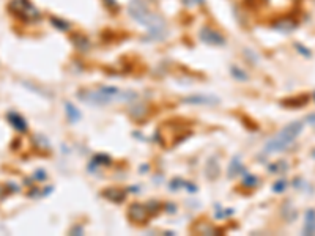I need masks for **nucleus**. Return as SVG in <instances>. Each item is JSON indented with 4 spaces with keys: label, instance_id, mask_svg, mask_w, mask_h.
I'll use <instances>...</instances> for the list:
<instances>
[{
    "label": "nucleus",
    "instance_id": "1",
    "mask_svg": "<svg viewBox=\"0 0 315 236\" xmlns=\"http://www.w3.org/2000/svg\"><path fill=\"white\" fill-rule=\"evenodd\" d=\"M129 16L140 26L148 29V38L155 41H163L167 38V24L159 14L150 10L145 0H131L128 6Z\"/></svg>",
    "mask_w": 315,
    "mask_h": 236
},
{
    "label": "nucleus",
    "instance_id": "2",
    "mask_svg": "<svg viewBox=\"0 0 315 236\" xmlns=\"http://www.w3.org/2000/svg\"><path fill=\"white\" fill-rule=\"evenodd\" d=\"M126 93L117 90L114 87H101L98 90H84L79 93V100L88 102V104H93V105H104V104H109L112 101H129V100H134L136 95L131 93L125 96Z\"/></svg>",
    "mask_w": 315,
    "mask_h": 236
},
{
    "label": "nucleus",
    "instance_id": "3",
    "mask_svg": "<svg viewBox=\"0 0 315 236\" xmlns=\"http://www.w3.org/2000/svg\"><path fill=\"white\" fill-rule=\"evenodd\" d=\"M303 121H292L290 125H287L284 129H280L279 134L276 137H273L271 140L266 142L265 151L266 153H279L288 148L290 143H293L296 140V137L303 133Z\"/></svg>",
    "mask_w": 315,
    "mask_h": 236
},
{
    "label": "nucleus",
    "instance_id": "4",
    "mask_svg": "<svg viewBox=\"0 0 315 236\" xmlns=\"http://www.w3.org/2000/svg\"><path fill=\"white\" fill-rule=\"evenodd\" d=\"M8 13L21 22H35L39 19V11L30 0H10Z\"/></svg>",
    "mask_w": 315,
    "mask_h": 236
},
{
    "label": "nucleus",
    "instance_id": "5",
    "mask_svg": "<svg viewBox=\"0 0 315 236\" xmlns=\"http://www.w3.org/2000/svg\"><path fill=\"white\" fill-rule=\"evenodd\" d=\"M199 36H200L202 41H204L205 44H210V46H224L225 44V38L222 36L221 32H217L213 27H208V26H205L200 30Z\"/></svg>",
    "mask_w": 315,
    "mask_h": 236
},
{
    "label": "nucleus",
    "instance_id": "6",
    "mask_svg": "<svg viewBox=\"0 0 315 236\" xmlns=\"http://www.w3.org/2000/svg\"><path fill=\"white\" fill-rule=\"evenodd\" d=\"M148 213H150L148 205H142V203H133V205L129 206L128 217L136 224H143V222L148 221Z\"/></svg>",
    "mask_w": 315,
    "mask_h": 236
},
{
    "label": "nucleus",
    "instance_id": "7",
    "mask_svg": "<svg viewBox=\"0 0 315 236\" xmlns=\"http://www.w3.org/2000/svg\"><path fill=\"white\" fill-rule=\"evenodd\" d=\"M296 26H298V19L292 18V16H284V18H279L271 24L273 29H276L278 32H284V34L295 30Z\"/></svg>",
    "mask_w": 315,
    "mask_h": 236
},
{
    "label": "nucleus",
    "instance_id": "8",
    "mask_svg": "<svg viewBox=\"0 0 315 236\" xmlns=\"http://www.w3.org/2000/svg\"><path fill=\"white\" fill-rule=\"evenodd\" d=\"M303 235L314 236L315 235V209L309 208L304 214V225H303Z\"/></svg>",
    "mask_w": 315,
    "mask_h": 236
},
{
    "label": "nucleus",
    "instance_id": "9",
    "mask_svg": "<svg viewBox=\"0 0 315 236\" xmlns=\"http://www.w3.org/2000/svg\"><path fill=\"white\" fill-rule=\"evenodd\" d=\"M6 120L10 121V125L19 133H26L27 131V121L24 120L22 115H19L18 112H8Z\"/></svg>",
    "mask_w": 315,
    "mask_h": 236
},
{
    "label": "nucleus",
    "instance_id": "10",
    "mask_svg": "<svg viewBox=\"0 0 315 236\" xmlns=\"http://www.w3.org/2000/svg\"><path fill=\"white\" fill-rule=\"evenodd\" d=\"M184 102H189V104H217L219 102V100L214 96H204V95H194V96H189L184 100Z\"/></svg>",
    "mask_w": 315,
    "mask_h": 236
},
{
    "label": "nucleus",
    "instance_id": "11",
    "mask_svg": "<svg viewBox=\"0 0 315 236\" xmlns=\"http://www.w3.org/2000/svg\"><path fill=\"white\" fill-rule=\"evenodd\" d=\"M309 101V96H306V95H303V96H296V98H292V100H287V101H284L282 104L284 105H290V107H303V105Z\"/></svg>",
    "mask_w": 315,
    "mask_h": 236
},
{
    "label": "nucleus",
    "instance_id": "12",
    "mask_svg": "<svg viewBox=\"0 0 315 236\" xmlns=\"http://www.w3.org/2000/svg\"><path fill=\"white\" fill-rule=\"evenodd\" d=\"M65 107H67V113H68L70 121H72V123H76V121H79V118H80V112L74 107V105L70 104V102H67V105H65Z\"/></svg>",
    "mask_w": 315,
    "mask_h": 236
},
{
    "label": "nucleus",
    "instance_id": "13",
    "mask_svg": "<svg viewBox=\"0 0 315 236\" xmlns=\"http://www.w3.org/2000/svg\"><path fill=\"white\" fill-rule=\"evenodd\" d=\"M107 195L106 199L112 200V202H122L125 199V194L120 191V189H107L106 192H104Z\"/></svg>",
    "mask_w": 315,
    "mask_h": 236
},
{
    "label": "nucleus",
    "instance_id": "14",
    "mask_svg": "<svg viewBox=\"0 0 315 236\" xmlns=\"http://www.w3.org/2000/svg\"><path fill=\"white\" fill-rule=\"evenodd\" d=\"M51 22H52V26L55 29H59V30H70V27H71L67 21L59 19V18H51Z\"/></svg>",
    "mask_w": 315,
    "mask_h": 236
},
{
    "label": "nucleus",
    "instance_id": "15",
    "mask_svg": "<svg viewBox=\"0 0 315 236\" xmlns=\"http://www.w3.org/2000/svg\"><path fill=\"white\" fill-rule=\"evenodd\" d=\"M285 189H287V181L285 180H279L278 183L273 184V192H276V194L284 192Z\"/></svg>",
    "mask_w": 315,
    "mask_h": 236
},
{
    "label": "nucleus",
    "instance_id": "16",
    "mask_svg": "<svg viewBox=\"0 0 315 236\" xmlns=\"http://www.w3.org/2000/svg\"><path fill=\"white\" fill-rule=\"evenodd\" d=\"M77 38H79V41H77L76 38H72V41H74V44H76L79 49H87V46H88L87 38H85V36H82V35H77Z\"/></svg>",
    "mask_w": 315,
    "mask_h": 236
},
{
    "label": "nucleus",
    "instance_id": "17",
    "mask_svg": "<svg viewBox=\"0 0 315 236\" xmlns=\"http://www.w3.org/2000/svg\"><path fill=\"white\" fill-rule=\"evenodd\" d=\"M295 49H296V51L300 52V54H303L304 57H308V59L312 55V52L309 51V49H306V47H304L303 44H300V43H295Z\"/></svg>",
    "mask_w": 315,
    "mask_h": 236
},
{
    "label": "nucleus",
    "instance_id": "18",
    "mask_svg": "<svg viewBox=\"0 0 315 236\" xmlns=\"http://www.w3.org/2000/svg\"><path fill=\"white\" fill-rule=\"evenodd\" d=\"M232 74L235 76V77H238V79H241V80H246L247 79V74L241 71L240 68H232Z\"/></svg>",
    "mask_w": 315,
    "mask_h": 236
},
{
    "label": "nucleus",
    "instance_id": "19",
    "mask_svg": "<svg viewBox=\"0 0 315 236\" xmlns=\"http://www.w3.org/2000/svg\"><path fill=\"white\" fill-rule=\"evenodd\" d=\"M280 167H287V164H285V162H278V164H274V166H271L270 167V170H273V173H279V172H282V170H280Z\"/></svg>",
    "mask_w": 315,
    "mask_h": 236
},
{
    "label": "nucleus",
    "instance_id": "20",
    "mask_svg": "<svg viewBox=\"0 0 315 236\" xmlns=\"http://www.w3.org/2000/svg\"><path fill=\"white\" fill-rule=\"evenodd\" d=\"M104 2H106L107 8H110L112 11H118V5H117L115 0H104Z\"/></svg>",
    "mask_w": 315,
    "mask_h": 236
},
{
    "label": "nucleus",
    "instance_id": "21",
    "mask_svg": "<svg viewBox=\"0 0 315 236\" xmlns=\"http://www.w3.org/2000/svg\"><path fill=\"white\" fill-rule=\"evenodd\" d=\"M257 183H258V181H257V178H255V176L247 175V181H245V186L247 184V186H251V188H254V186H255Z\"/></svg>",
    "mask_w": 315,
    "mask_h": 236
},
{
    "label": "nucleus",
    "instance_id": "22",
    "mask_svg": "<svg viewBox=\"0 0 315 236\" xmlns=\"http://www.w3.org/2000/svg\"><path fill=\"white\" fill-rule=\"evenodd\" d=\"M184 5H188V6H194V5H200V3H204V0H183Z\"/></svg>",
    "mask_w": 315,
    "mask_h": 236
},
{
    "label": "nucleus",
    "instance_id": "23",
    "mask_svg": "<svg viewBox=\"0 0 315 236\" xmlns=\"http://www.w3.org/2000/svg\"><path fill=\"white\" fill-rule=\"evenodd\" d=\"M8 186H2V184H0V200H2L3 197H5V195L8 194Z\"/></svg>",
    "mask_w": 315,
    "mask_h": 236
},
{
    "label": "nucleus",
    "instance_id": "24",
    "mask_svg": "<svg viewBox=\"0 0 315 236\" xmlns=\"http://www.w3.org/2000/svg\"><path fill=\"white\" fill-rule=\"evenodd\" d=\"M35 178H38V180H44L46 173H43V170H38V172L35 173Z\"/></svg>",
    "mask_w": 315,
    "mask_h": 236
},
{
    "label": "nucleus",
    "instance_id": "25",
    "mask_svg": "<svg viewBox=\"0 0 315 236\" xmlns=\"http://www.w3.org/2000/svg\"><path fill=\"white\" fill-rule=\"evenodd\" d=\"M312 158H314V159H315V150H314V151H312Z\"/></svg>",
    "mask_w": 315,
    "mask_h": 236
},
{
    "label": "nucleus",
    "instance_id": "26",
    "mask_svg": "<svg viewBox=\"0 0 315 236\" xmlns=\"http://www.w3.org/2000/svg\"><path fill=\"white\" fill-rule=\"evenodd\" d=\"M258 2H263L265 3V2H268V0H258Z\"/></svg>",
    "mask_w": 315,
    "mask_h": 236
},
{
    "label": "nucleus",
    "instance_id": "27",
    "mask_svg": "<svg viewBox=\"0 0 315 236\" xmlns=\"http://www.w3.org/2000/svg\"><path fill=\"white\" fill-rule=\"evenodd\" d=\"M314 98H315V93H314Z\"/></svg>",
    "mask_w": 315,
    "mask_h": 236
}]
</instances>
